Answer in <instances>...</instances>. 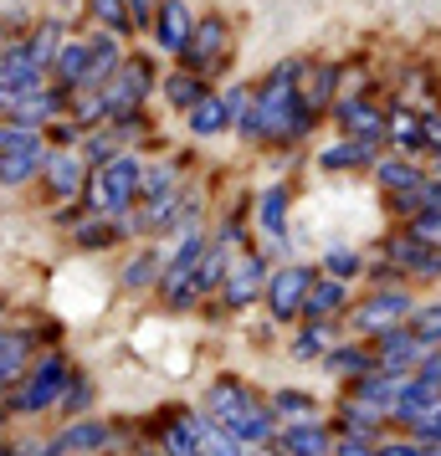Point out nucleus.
Returning <instances> with one entry per match:
<instances>
[{
	"mask_svg": "<svg viewBox=\"0 0 441 456\" xmlns=\"http://www.w3.org/2000/svg\"><path fill=\"white\" fill-rule=\"evenodd\" d=\"M303 67L308 62H282L273 77L252 93L247 118L236 124L247 139H262V144H293V139H303V134L314 128V113H308L303 98H298V77H303Z\"/></svg>",
	"mask_w": 441,
	"mask_h": 456,
	"instance_id": "f257e3e1",
	"label": "nucleus"
},
{
	"mask_svg": "<svg viewBox=\"0 0 441 456\" xmlns=\"http://www.w3.org/2000/svg\"><path fill=\"white\" fill-rule=\"evenodd\" d=\"M206 411L216 426H226L241 441H273V405H262L241 379H216Z\"/></svg>",
	"mask_w": 441,
	"mask_h": 456,
	"instance_id": "f03ea898",
	"label": "nucleus"
},
{
	"mask_svg": "<svg viewBox=\"0 0 441 456\" xmlns=\"http://www.w3.org/2000/svg\"><path fill=\"white\" fill-rule=\"evenodd\" d=\"M139 190H144V165L134 154H108L103 165L93 169V180H87V200L108 221V216H124L139 200Z\"/></svg>",
	"mask_w": 441,
	"mask_h": 456,
	"instance_id": "7ed1b4c3",
	"label": "nucleus"
},
{
	"mask_svg": "<svg viewBox=\"0 0 441 456\" xmlns=\"http://www.w3.org/2000/svg\"><path fill=\"white\" fill-rule=\"evenodd\" d=\"M149 87H154V67H149V57H124L118 62V72L103 83V124H113V118H128V113H139L149 98Z\"/></svg>",
	"mask_w": 441,
	"mask_h": 456,
	"instance_id": "20e7f679",
	"label": "nucleus"
},
{
	"mask_svg": "<svg viewBox=\"0 0 441 456\" xmlns=\"http://www.w3.org/2000/svg\"><path fill=\"white\" fill-rule=\"evenodd\" d=\"M411 313H416V303H411L405 288H380V292H370L364 303H355V333L359 338H380L385 329L405 323Z\"/></svg>",
	"mask_w": 441,
	"mask_h": 456,
	"instance_id": "39448f33",
	"label": "nucleus"
},
{
	"mask_svg": "<svg viewBox=\"0 0 441 456\" xmlns=\"http://www.w3.org/2000/svg\"><path fill=\"white\" fill-rule=\"evenodd\" d=\"M67 374H72V364H67L62 354H52V359H42V364L31 370V379L21 374V385H16V395H11V411L37 415V411H46V405H57V395H62Z\"/></svg>",
	"mask_w": 441,
	"mask_h": 456,
	"instance_id": "423d86ee",
	"label": "nucleus"
},
{
	"mask_svg": "<svg viewBox=\"0 0 441 456\" xmlns=\"http://www.w3.org/2000/svg\"><path fill=\"white\" fill-rule=\"evenodd\" d=\"M200 256H206V236L190 226V236L180 241V251L169 256V267H165V277H159V288H165V303H175V308H185L190 297V277H195V267H200Z\"/></svg>",
	"mask_w": 441,
	"mask_h": 456,
	"instance_id": "0eeeda50",
	"label": "nucleus"
},
{
	"mask_svg": "<svg viewBox=\"0 0 441 456\" xmlns=\"http://www.w3.org/2000/svg\"><path fill=\"white\" fill-rule=\"evenodd\" d=\"M308 288H314V267H282L267 277V308H273L277 323H288V318H298L303 313V303H308Z\"/></svg>",
	"mask_w": 441,
	"mask_h": 456,
	"instance_id": "6e6552de",
	"label": "nucleus"
},
{
	"mask_svg": "<svg viewBox=\"0 0 441 456\" xmlns=\"http://www.w3.org/2000/svg\"><path fill=\"white\" fill-rule=\"evenodd\" d=\"M226 46H232V26H226V16H200L180 57H185L190 72H206V67L221 62V52H226Z\"/></svg>",
	"mask_w": 441,
	"mask_h": 456,
	"instance_id": "1a4fd4ad",
	"label": "nucleus"
},
{
	"mask_svg": "<svg viewBox=\"0 0 441 456\" xmlns=\"http://www.w3.org/2000/svg\"><path fill=\"white\" fill-rule=\"evenodd\" d=\"M385 262L405 277H441V247H426L416 236H390L385 241Z\"/></svg>",
	"mask_w": 441,
	"mask_h": 456,
	"instance_id": "9d476101",
	"label": "nucleus"
},
{
	"mask_svg": "<svg viewBox=\"0 0 441 456\" xmlns=\"http://www.w3.org/2000/svg\"><path fill=\"white\" fill-rule=\"evenodd\" d=\"M149 31H154V42H159V52H185L190 31H195V16H190V0H159V11H154V21H149Z\"/></svg>",
	"mask_w": 441,
	"mask_h": 456,
	"instance_id": "9b49d317",
	"label": "nucleus"
},
{
	"mask_svg": "<svg viewBox=\"0 0 441 456\" xmlns=\"http://www.w3.org/2000/svg\"><path fill=\"white\" fill-rule=\"evenodd\" d=\"M221 292H226L232 308H247V303H257L267 292V267L257 256H236L232 272H226V282H221Z\"/></svg>",
	"mask_w": 441,
	"mask_h": 456,
	"instance_id": "f8f14e48",
	"label": "nucleus"
},
{
	"mask_svg": "<svg viewBox=\"0 0 441 456\" xmlns=\"http://www.w3.org/2000/svg\"><path fill=\"white\" fill-rule=\"evenodd\" d=\"M334 113H339V124H344V134H349V139H364V144H385V113H380L370 98H344Z\"/></svg>",
	"mask_w": 441,
	"mask_h": 456,
	"instance_id": "ddd939ff",
	"label": "nucleus"
},
{
	"mask_svg": "<svg viewBox=\"0 0 441 456\" xmlns=\"http://www.w3.org/2000/svg\"><path fill=\"white\" fill-rule=\"evenodd\" d=\"M185 113H190V134H195V139H216V134L232 128V108H226L221 93H200Z\"/></svg>",
	"mask_w": 441,
	"mask_h": 456,
	"instance_id": "4468645a",
	"label": "nucleus"
},
{
	"mask_svg": "<svg viewBox=\"0 0 441 456\" xmlns=\"http://www.w3.org/2000/svg\"><path fill=\"white\" fill-rule=\"evenodd\" d=\"M87 62H93V37H87V42H62V52H57V62H52L46 77H57L62 93H78L83 77H87Z\"/></svg>",
	"mask_w": 441,
	"mask_h": 456,
	"instance_id": "2eb2a0df",
	"label": "nucleus"
},
{
	"mask_svg": "<svg viewBox=\"0 0 441 456\" xmlns=\"http://www.w3.org/2000/svg\"><path fill=\"white\" fill-rule=\"evenodd\" d=\"M46 144H26V149H0V185H26V180H37L46 165Z\"/></svg>",
	"mask_w": 441,
	"mask_h": 456,
	"instance_id": "dca6fc26",
	"label": "nucleus"
},
{
	"mask_svg": "<svg viewBox=\"0 0 441 456\" xmlns=\"http://www.w3.org/2000/svg\"><path fill=\"white\" fill-rule=\"evenodd\" d=\"M42 175H46V185H52V195L72 200V195L83 190V180H87V165L78 159V154H46Z\"/></svg>",
	"mask_w": 441,
	"mask_h": 456,
	"instance_id": "f3484780",
	"label": "nucleus"
},
{
	"mask_svg": "<svg viewBox=\"0 0 441 456\" xmlns=\"http://www.w3.org/2000/svg\"><path fill=\"white\" fill-rule=\"evenodd\" d=\"M334 87H339V67H303V83H298V98L308 113H323V108L334 103Z\"/></svg>",
	"mask_w": 441,
	"mask_h": 456,
	"instance_id": "a211bd4d",
	"label": "nucleus"
},
{
	"mask_svg": "<svg viewBox=\"0 0 441 456\" xmlns=\"http://www.w3.org/2000/svg\"><path fill=\"white\" fill-rule=\"evenodd\" d=\"M113 431H108L103 420H78V426H67L57 441H52V456H67V452H103Z\"/></svg>",
	"mask_w": 441,
	"mask_h": 456,
	"instance_id": "6ab92c4d",
	"label": "nucleus"
},
{
	"mask_svg": "<svg viewBox=\"0 0 441 456\" xmlns=\"http://www.w3.org/2000/svg\"><path fill=\"white\" fill-rule=\"evenodd\" d=\"M144 200L149 206H144V216H139L144 231H169V226L185 221V195H180V190H159V195H144Z\"/></svg>",
	"mask_w": 441,
	"mask_h": 456,
	"instance_id": "aec40b11",
	"label": "nucleus"
},
{
	"mask_svg": "<svg viewBox=\"0 0 441 456\" xmlns=\"http://www.w3.org/2000/svg\"><path fill=\"white\" fill-rule=\"evenodd\" d=\"M375 149L380 144H364V139H349V134H344V139H339V144H329L323 149V154H318V165L323 169H364V165H375Z\"/></svg>",
	"mask_w": 441,
	"mask_h": 456,
	"instance_id": "412c9836",
	"label": "nucleus"
},
{
	"mask_svg": "<svg viewBox=\"0 0 441 456\" xmlns=\"http://www.w3.org/2000/svg\"><path fill=\"white\" fill-rule=\"evenodd\" d=\"M257 221H262V231L273 236L277 247L288 241V185L262 190V200H257Z\"/></svg>",
	"mask_w": 441,
	"mask_h": 456,
	"instance_id": "4be33fe9",
	"label": "nucleus"
},
{
	"mask_svg": "<svg viewBox=\"0 0 441 456\" xmlns=\"http://www.w3.org/2000/svg\"><path fill=\"white\" fill-rule=\"evenodd\" d=\"M385 144H396L400 154H416L421 144V113H411V108H390L385 113Z\"/></svg>",
	"mask_w": 441,
	"mask_h": 456,
	"instance_id": "5701e85b",
	"label": "nucleus"
},
{
	"mask_svg": "<svg viewBox=\"0 0 441 456\" xmlns=\"http://www.w3.org/2000/svg\"><path fill=\"white\" fill-rule=\"evenodd\" d=\"M159 446L165 456H200V441H195V415L180 411L165 420V431H159Z\"/></svg>",
	"mask_w": 441,
	"mask_h": 456,
	"instance_id": "b1692460",
	"label": "nucleus"
},
{
	"mask_svg": "<svg viewBox=\"0 0 441 456\" xmlns=\"http://www.w3.org/2000/svg\"><path fill=\"white\" fill-rule=\"evenodd\" d=\"M195 441H200V456H247L241 446V436H232L226 426H216V420H206V415H195Z\"/></svg>",
	"mask_w": 441,
	"mask_h": 456,
	"instance_id": "393cba45",
	"label": "nucleus"
},
{
	"mask_svg": "<svg viewBox=\"0 0 441 456\" xmlns=\"http://www.w3.org/2000/svg\"><path fill=\"white\" fill-rule=\"evenodd\" d=\"M349 303V288L339 282V277H314V288H308V303H303V313L308 318H329V313H339Z\"/></svg>",
	"mask_w": 441,
	"mask_h": 456,
	"instance_id": "a878e982",
	"label": "nucleus"
},
{
	"mask_svg": "<svg viewBox=\"0 0 441 456\" xmlns=\"http://www.w3.org/2000/svg\"><path fill=\"white\" fill-rule=\"evenodd\" d=\"M375 180L390 190V195H405V190L426 185V175H421L411 159H396V154H390V159H375Z\"/></svg>",
	"mask_w": 441,
	"mask_h": 456,
	"instance_id": "bb28decb",
	"label": "nucleus"
},
{
	"mask_svg": "<svg viewBox=\"0 0 441 456\" xmlns=\"http://www.w3.org/2000/svg\"><path fill=\"white\" fill-rule=\"evenodd\" d=\"M26 349H31V344H26V333H5V329H0V390H5V385H16V379L26 374Z\"/></svg>",
	"mask_w": 441,
	"mask_h": 456,
	"instance_id": "cd10ccee",
	"label": "nucleus"
},
{
	"mask_svg": "<svg viewBox=\"0 0 441 456\" xmlns=\"http://www.w3.org/2000/svg\"><path fill=\"white\" fill-rule=\"evenodd\" d=\"M282 446H288L293 456H329V446H334V441H329V431H323V426H314V420H298L293 431L282 436Z\"/></svg>",
	"mask_w": 441,
	"mask_h": 456,
	"instance_id": "c85d7f7f",
	"label": "nucleus"
},
{
	"mask_svg": "<svg viewBox=\"0 0 441 456\" xmlns=\"http://www.w3.org/2000/svg\"><path fill=\"white\" fill-rule=\"evenodd\" d=\"M62 21H42L37 26V37L26 42V52H31V62L42 67V72H52V62H57V52H62Z\"/></svg>",
	"mask_w": 441,
	"mask_h": 456,
	"instance_id": "c756f323",
	"label": "nucleus"
},
{
	"mask_svg": "<svg viewBox=\"0 0 441 456\" xmlns=\"http://www.w3.org/2000/svg\"><path fill=\"white\" fill-rule=\"evenodd\" d=\"M334 374H344V379H364V374H375V349H334L329 359H323Z\"/></svg>",
	"mask_w": 441,
	"mask_h": 456,
	"instance_id": "7c9ffc66",
	"label": "nucleus"
},
{
	"mask_svg": "<svg viewBox=\"0 0 441 456\" xmlns=\"http://www.w3.org/2000/svg\"><path fill=\"white\" fill-rule=\"evenodd\" d=\"M385 420H390V415L380 411V405H370V400H349V405H344V431L349 436H375Z\"/></svg>",
	"mask_w": 441,
	"mask_h": 456,
	"instance_id": "2f4dec72",
	"label": "nucleus"
},
{
	"mask_svg": "<svg viewBox=\"0 0 441 456\" xmlns=\"http://www.w3.org/2000/svg\"><path fill=\"white\" fill-rule=\"evenodd\" d=\"M200 93H206V77H200V72H190V67H180L175 77H165V98L180 108V113H185V108L195 103Z\"/></svg>",
	"mask_w": 441,
	"mask_h": 456,
	"instance_id": "473e14b6",
	"label": "nucleus"
},
{
	"mask_svg": "<svg viewBox=\"0 0 441 456\" xmlns=\"http://www.w3.org/2000/svg\"><path fill=\"white\" fill-rule=\"evenodd\" d=\"M87 11L113 31V37H134V21H128V0H87Z\"/></svg>",
	"mask_w": 441,
	"mask_h": 456,
	"instance_id": "72a5a7b5",
	"label": "nucleus"
},
{
	"mask_svg": "<svg viewBox=\"0 0 441 456\" xmlns=\"http://www.w3.org/2000/svg\"><path fill=\"white\" fill-rule=\"evenodd\" d=\"M405 323H411V333H416L426 349H441V303H431V308H416Z\"/></svg>",
	"mask_w": 441,
	"mask_h": 456,
	"instance_id": "f704fd0d",
	"label": "nucleus"
},
{
	"mask_svg": "<svg viewBox=\"0 0 441 456\" xmlns=\"http://www.w3.org/2000/svg\"><path fill=\"white\" fill-rule=\"evenodd\" d=\"M405 221H411L405 236H416L426 247H441V210H416V216H405Z\"/></svg>",
	"mask_w": 441,
	"mask_h": 456,
	"instance_id": "c9c22d12",
	"label": "nucleus"
},
{
	"mask_svg": "<svg viewBox=\"0 0 441 456\" xmlns=\"http://www.w3.org/2000/svg\"><path fill=\"white\" fill-rule=\"evenodd\" d=\"M293 415V420H308L314 415V395H303V390H277L273 395V415Z\"/></svg>",
	"mask_w": 441,
	"mask_h": 456,
	"instance_id": "e433bc0d",
	"label": "nucleus"
},
{
	"mask_svg": "<svg viewBox=\"0 0 441 456\" xmlns=\"http://www.w3.org/2000/svg\"><path fill=\"white\" fill-rule=\"evenodd\" d=\"M26 144H46L42 139V128H31V124H0V149H26Z\"/></svg>",
	"mask_w": 441,
	"mask_h": 456,
	"instance_id": "4c0bfd02",
	"label": "nucleus"
},
{
	"mask_svg": "<svg viewBox=\"0 0 441 456\" xmlns=\"http://www.w3.org/2000/svg\"><path fill=\"white\" fill-rule=\"evenodd\" d=\"M323 267H329V277H339V282H349V277H359V251H329L323 256Z\"/></svg>",
	"mask_w": 441,
	"mask_h": 456,
	"instance_id": "58836bf2",
	"label": "nucleus"
},
{
	"mask_svg": "<svg viewBox=\"0 0 441 456\" xmlns=\"http://www.w3.org/2000/svg\"><path fill=\"white\" fill-rule=\"evenodd\" d=\"M87 400H93V385H87V379H78V374H67V385H62V395H57V405H62V411H83Z\"/></svg>",
	"mask_w": 441,
	"mask_h": 456,
	"instance_id": "ea45409f",
	"label": "nucleus"
},
{
	"mask_svg": "<svg viewBox=\"0 0 441 456\" xmlns=\"http://www.w3.org/2000/svg\"><path fill=\"white\" fill-rule=\"evenodd\" d=\"M154 256H149V251H139V256H134V262H128V272H124V288H144V282H154Z\"/></svg>",
	"mask_w": 441,
	"mask_h": 456,
	"instance_id": "a19ab883",
	"label": "nucleus"
},
{
	"mask_svg": "<svg viewBox=\"0 0 441 456\" xmlns=\"http://www.w3.org/2000/svg\"><path fill=\"white\" fill-rule=\"evenodd\" d=\"M329 456H375V441H370V436H339L334 446H329Z\"/></svg>",
	"mask_w": 441,
	"mask_h": 456,
	"instance_id": "79ce46f5",
	"label": "nucleus"
},
{
	"mask_svg": "<svg viewBox=\"0 0 441 456\" xmlns=\"http://www.w3.org/2000/svg\"><path fill=\"white\" fill-rule=\"evenodd\" d=\"M421 144L441 154V108H426L421 113Z\"/></svg>",
	"mask_w": 441,
	"mask_h": 456,
	"instance_id": "37998d69",
	"label": "nucleus"
},
{
	"mask_svg": "<svg viewBox=\"0 0 441 456\" xmlns=\"http://www.w3.org/2000/svg\"><path fill=\"white\" fill-rule=\"evenodd\" d=\"M375 456H426V446H421L416 436H405V441H380Z\"/></svg>",
	"mask_w": 441,
	"mask_h": 456,
	"instance_id": "c03bdc74",
	"label": "nucleus"
},
{
	"mask_svg": "<svg viewBox=\"0 0 441 456\" xmlns=\"http://www.w3.org/2000/svg\"><path fill=\"white\" fill-rule=\"evenodd\" d=\"M154 11H159V0H128V21H134V31H149Z\"/></svg>",
	"mask_w": 441,
	"mask_h": 456,
	"instance_id": "a18cd8bd",
	"label": "nucleus"
},
{
	"mask_svg": "<svg viewBox=\"0 0 441 456\" xmlns=\"http://www.w3.org/2000/svg\"><path fill=\"white\" fill-rule=\"evenodd\" d=\"M293 349H298V359H308V354H318V349H323V333H303V338H298Z\"/></svg>",
	"mask_w": 441,
	"mask_h": 456,
	"instance_id": "49530a36",
	"label": "nucleus"
},
{
	"mask_svg": "<svg viewBox=\"0 0 441 456\" xmlns=\"http://www.w3.org/2000/svg\"><path fill=\"white\" fill-rule=\"evenodd\" d=\"M78 236H83L87 247H98V241H113V231H103V226H83Z\"/></svg>",
	"mask_w": 441,
	"mask_h": 456,
	"instance_id": "de8ad7c7",
	"label": "nucleus"
},
{
	"mask_svg": "<svg viewBox=\"0 0 441 456\" xmlns=\"http://www.w3.org/2000/svg\"><path fill=\"white\" fill-rule=\"evenodd\" d=\"M437 180H441V154H437Z\"/></svg>",
	"mask_w": 441,
	"mask_h": 456,
	"instance_id": "09e8293b",
	"label": "nucleus"
},
{
	"mask_svg": "<svg viewBox=\"0 0 441 456\" xmlns=\"http://www.w3.org/2000/svg\"><path fill=\"white\" fill-rule=\"evenodd\" d=\"M144 456H149V452H144Z\"/></svg>",
	"mask_w": 441,
	"mask_h": 456,
	"instance_id": "8fccbe9b",
	"label": "nucleus"
}]
</instances>
